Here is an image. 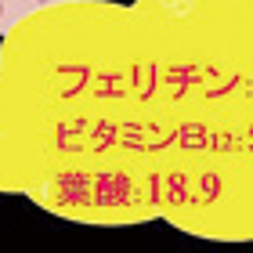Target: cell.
I'll return each instance as SVG.
<instances>
[{"mask_svg": "<svg viewBox=\"0 0 253 253\" xmlns=\"http://www.w3.org/2000/svg\"><path fill=\"white\" fill-rule=\"evenodd\" d=\"M0 15H4V0H0Z\"/></svg>", "mask_w": 253, "mask_h": 253, "instance_id": "cell-1", "label": "cell"}, {"mask_svg": "<svg viewBox=\"0 0 253 253\" xmlns=\"http://www.w3.org/2000/svg\"><path fill=\"white\" fill-rule=\"evenodd\" d=\"M40 4H47V0H40Z\"/></svg>", "mask_w": 253, "mask_h": 253, "instance_id": "cell-2", "label": "cell"}]
</instances>
